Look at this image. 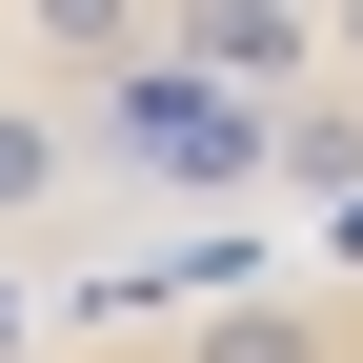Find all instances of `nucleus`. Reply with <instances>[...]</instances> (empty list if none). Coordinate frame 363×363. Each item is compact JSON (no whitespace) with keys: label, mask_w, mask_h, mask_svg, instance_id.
I'll use <instances>...</instances> for the list:
<instances>
[{"label":"nucleus","mask_w":363,"mask_h":363,"mask_svg":"<svg viewBox=\"0 0 363 363\" xmlns=\"http://www.w3.org/2000/svg\"><path fill=\"white\" fill-rule=\"evenodd\" d=\"M81 142H101V121L21 81V101H0V222H40V202H61V182H81Z\"/></svg>","instance_id":"nucleus-2"},{"label":"nucleus","mask_w":363,"mask_h":363,"mask_svg":"<svg viewBox=\"0 0 363 363\" xmlns=\"http://www.w3.org/2000/svg\"><path fill=\"white\" fill-rule=\"evenodd\" d=\"M323 40H343V81H363V0H323Z\"/></svg>","instance_id":"nucleus-4"},{"label":"nucleus","mask_w":363,"mask_h":363,"mask_svg":"<svg viewBox=\"0 0 363 363\" xmlns=\"http://www.w3.org/2000/svg\"><path fill=\"white\" fill-rule=\"evenodd\" d=\"M21 40L61 81H121V61H162V0H21Z\"/></svg>","instance_id":"nucleus-1"},{"label":"nucleus","mask_w":363,"mask_h":363,"mask_svg":"<svg viewBox=\"0 0 363 363\" xmlns=\"http://www.w3.org/2000/svg\"><path fill=\"white\" fill-rule=\"evenodd\" d=\"M182 363H323V323H303V303H202Z\"/></svg>","instance_id":"nucleus-3"}]
</instances>
